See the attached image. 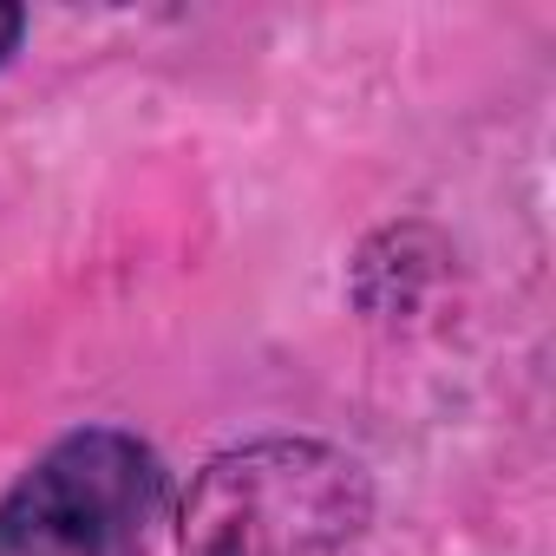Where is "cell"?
Instances as JSON below:
<instances>
[{"instance_id": "3957f363", "label": "cell", "mask_w": 556, "mask_h": 556, "mask_svg": "<svg viewBox=\"0 0 556 556\" xmlns=\"http://www.w3.org/2000/svg\"><path fill=\"white\" fill-rule=\"evenodd\" d=\"M21 40H27V14L21 8H0V66L21 53Z\"/></svg>"}, {"instance_id": "6da1fadb", "label": "cell", "mask_w": 556, "mask_h": 556, "mask_svg": "<svg viewBox=\"0 0 556 556\" xmlns=\"http://www.w3.org/2000/svg\"><path fill=\"white\" fill-rule=\"evenodd\" d=\"M374 523L367 471L321 439L216 452L177 510L184 556H354Z\"/></svg>"}, {"instance_id": "7a4b0ae2", "label": "cell", "mask_w": 556, "mask_h": 556, "mask_svg": "<svg viewBox=\"0 0 556 556\" xmlns=\"http://www.w3.org/2000/svg\"><path fill=\"white\" fill-rule=\"evenodd\" d=\"M164 510V458L125 426H79L8 484L0 556H151Z\"/></svg>"}]
</instances>
